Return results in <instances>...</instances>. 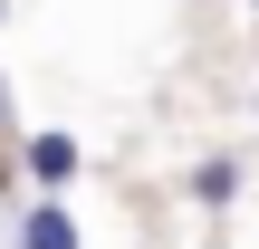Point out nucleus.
Returning <instances> with one entry per match:
<instances>
[{"instance_id":"nucleus-4","label":"nucleus","mask_w":259,"mask_h":249,"mask_svg":"<svg viewBox=\"0 0 259 249\" xmlns=\"http://www.w3.org/2000/svg\"><path fill=\"white\" fill-rule=\"evenodd\" d=\"M0 134H10V77H0Z\"/></svg>"},{"instance_id":"nucleus-3","label":"nucleus","mask_w":259,"mask_h":249,"mask_svg":"<svg viewBox=\"0 0 259 249\" xmlns=\"http://www.w3.org/2000/svg\"><path fill=\"white\" fill-rule=\"evenodd\" d=\"M192 202H221V211H231V202H240V163H231V154L192 163Z\"/></svg>"},{"instance_id":"nucleus-1","label":"nucleus","mask_w":259,"mask_h":249,"mask_svg":"<svg viewBox=\"0 0 259 249\" xmlns=\"http://www.w3.org/2000/svg\"><path fill=\"white\" fill-rule=\"evenodd\" d=\"M19 249H77V221H67V202H58V192L19 211Z\"/></svg>"},{"instance_id":"nucleus-2","label":"nucleus","mask_w":259,"mask_h":249,"mask_svg":"<svg viewBox=\"0 0 259 249\" xmlns=\"http://www.w3.org/2000/svg\"><path fill=\"white\" fill-rule=\"evenodd\" d=\"M19 163L38 173V192H67V182H77V144H67V134H29Z\"/></svg>"},{"instance_id":"nucleus-5","label":"nucleus","mask_w":259,"mask_h":249,"mask_svg":"<svg viewBox=\"0 0 259 249\" xmlns=\"http://www.w3.org/2000/svg\"><path fill=\"white\" fill-rule=\"evenodd\" d=\"M0 19H10V0H0Z\"/></svg>"}]
</instances>
